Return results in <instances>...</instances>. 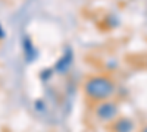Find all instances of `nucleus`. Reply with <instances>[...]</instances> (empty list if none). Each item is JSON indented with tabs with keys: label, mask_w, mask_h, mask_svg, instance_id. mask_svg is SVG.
<instances>
[{
	"label": "nucleus",
	"mask_w": 147,
	"mask_h": 132,
	"mask_svg": "<svg viewBox=\"0 0 147 132\" xmlns=\"http://www.w3.org/2000/svg\"><path fill=\"white\" fill-rule=\"evenodd\" d=\"M115 90H116L115 82L109 76H105V75L91 76L84 84V92L93 101L109 100L115 94Z\"/></svg>",
	"instance_id": "obj_1"
},
{
	"label": "nucleus",
	"mask_w": 147,
	"mask_h": 132,
	"mask_svg": "<svg viewBox=\"0 0 147 132\" xmlns=\"http://www.w3.org/2000/svg\"><path fill=\"white\" fill-rule=\"evenodd\" d=\"M141 132H147V126H144V129H143Z\"/></svg>",
	"instance_id": "obj_6"
},
{
	"label": "nucleus",
	"mask_w": 147,
	"mask_h": 132,
	"mask_svg": "<svg viewBox=\"0 0 147 132\" xmlns=\"http://www.w3.org/2000/svg\"><path fill=\"white\" fill-rule=\"evenodd\" d=\"M118 116H119V107L116 103L109 101V100L99 101V104L96 107V117L99 121H102L105 123L113 122Z\"/></svg>",
	"instance_id": "obj_2"
},
{
	"label": "nucleus",
	"mask_w": 147,
	"mask_h": 132,
	"mask_svg": "<svg viewBox=\"0 0 147 132\" xmlns=\"http://www.w3.org/2000/svg\"><path fill=\"white\" fill-rule=\"evenodd\" d=\"M112 129H113V132H134L136 123L129 117H116L113 121Z\"/></svg>",
	"instance_id": "obj_3"
},
{
	"label": "nucleus",
	"mask_w": 147,
	"mask_h": 132,
	"mask_svg": "<svg viewBox=\"0 0 147 132\" xmlns=\"http://www.w3.org/2000/svg\"><path fill=\"white\" fill-rule=\"evenodd\" d=\"M24 49H25V54H27V59H28V62H32L35 56H37V52L34 49V46L31 43V38H25V41H24Z\"/></svg>",
	"instance_id": "obj_5"
},
{
	"label": "nucleus",
	"mask_w": 147,
	"mask_h": 132,
	"mask_svg": "<svg viewBox=\"0 0 147 132\" xmlns=\"http://www.w3.org/2000/svg\"><path fill=\"white\" fill-rule=\"evenodd\" d=\"M72 60H74V54H72L71 50H68V52H66V53H65V54L56 62V65H55V70L59 72V74H65V72L69 69Z\"/></svg>",
	"instance_id": "obj_4"
}]
</instances>
